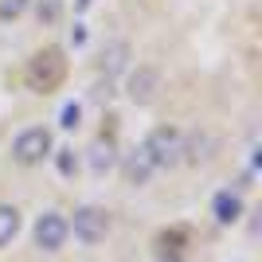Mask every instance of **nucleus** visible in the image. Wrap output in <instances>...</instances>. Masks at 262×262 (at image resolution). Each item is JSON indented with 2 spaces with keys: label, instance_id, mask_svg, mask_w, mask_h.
Returning <instances> with one entry per match:
<instances>
[{
  "label": "nucleus",
  "instance_id": "1",
  "mask_svg": "<svg viewBox=\"0 0 262 262\" xmlns=\"http://www.w3.org/2000/svg\"><path fill=\"white\" fill-rule=\"evenodd\" d=\"M141 149L149 153V161L157 168H172V164L184 161V133L176 129V125H161V129H153L145 137Z\"/></svg>",
  "mask_w": 262,
  "mask_h": 262
},
{
  "label": "nucleus",
  "instance_id": "2",
  "mask_svg": "<svg viewBox=\"0 0 262 262\" xmlns=\"http://www.w3.org/2000/svg\"><path fill=\"white\" fill-rule=\"evenodd\" d=\"M67 231H71L82 247H98V243L106 239V231H110V215L98 204H82V208L75 211V219H67Z\"/></svg>",
  "mask_w": 262,
  "mask_h": 262
},
{
  "label": "nucleus",
  "instance_id": "3",
  "mask_svg": "<svg viewBox=\"0 0 262 262\" xmlns=\"http://www.w3.org/2000/svg\"><path fill=\"white\" fill-rule=\"evenodd\" d=\"M43 157H51V133L43 125H32V129H20L16 141H12V161L16 164H43Z\"/></svg>",
  "mask_w": 262,
  "mask_h": 262
},
{
  "label": "nucleus",
  "instance_id": "4",
  "mask_svg": "<svg viewBox=\"0 0 262 262\" xmlns=\"http://www.w3.org/2000/svg\"><path fill=\"white\" fill-rule=\"evenodd\" d=\"M63 71H67L63 55L55 51V47H47V51H39L32 63H28V86L32 90H55L63 82Z\"/></svg>",
  "mask_w": 262,
  "mask_h": 262
},
{
  "label": "nucleus",
  "instance_id": "5",
  "mask_svg": "<svg viewBox=\"0 0 262 262\" xmlns=\"http://www.w3.org/2000/svg\"><path fill=\"white\" fill-rule=\"evenodd\" d=\"M32 239H35V247H39L43 254L63 251L67 239H71V231H67V215H63V211H43V215L35 219V227H32Z\"/></svg>",
  "mask_w": 262,
  "mask_h": 262
},
{
  "label": "nucleus",
  "instance_id": "6",
  "mask_svg": "<svg viewBox=\"0 0 262 262\" xmlns=\"http://www.w3.org/2000/svg\"><path fill=\"white\" fill-rule=\"evenodd\" d=\"M157 90H161V71H157V67H137V71H129L125 94H129L133 102H153Z\"/></svg>",
  "mask_w": 262,
  "mask_h": 262
},
{
  "label": "nucleus",
  "instance_id": "7",
  "mask_svg": "<svg viewBox=\"0 0 262 262\" xmlns=\"http://www.w3.org/2000/svg\"><path fill=\"white\" fill-rule=\"evenodd\" d=\"M211 215H215V223H223V227L239 223V219H243V196H239V192H231V188L215 192V200H211Z\"/></svg>",
  "mask_w": 262,
  "mask_h": 262
},
{
  "label": "nucleus",
  "instance_id": "8",
  "mask_svg": "<svg viewBox=\"0 0 262 262\" xmlns=\"http://www.w3.org/2000/svg\"><path fill=\"white\" fill-rule=\"evenodd\" d=\"M121 168H125V180H129L133 188L149 184V180H153V172H157V164L149 161V153H145V149H133V153L125 157V164H121Z\"/></svg>",
  "mask_w": 262,
  "mask_h": 262
},
{
  "label": "nucleus",
  "instance_id": "9",
  "mask_svg": "<svg viewBox=\"0 0 262 262\" xmlns=\"http://www.w3.org/2000/svg\"><path fill=\"white\" fill-rule=\"evenodd\" d=\"M125 59H129V43L125 39H114V43L106 47V55H102V71H106V82L114 75H121L125 71Z\"/></svg>",
  "mask_w": 262,
  "mask_h": 262
},
{
  "label": "nucleus",
  "instance_id": "10",
  "mask_svg": "<svg viewBox=\"0 0 262 262\" xmlns=\"http://www.w3.org/2000/svg\"><path fill=\"white\" fill-rule=\"evenodd\" d=\"M16 235H20V211L12 204H0V247H12Z\"/></svg>",
  "mask_w": 262,
  "mask_h": 262
},
{
  "label": "nucleus",
  "instance_id": "11",
  "mask_svg": "<svg viewBox=\"0 0 262 262\" xmlns=\"http://www.w3.org/2000/svg\"><path fill=\"white\" fill-rule=\"evenodd\" d=\"M110 168H114V145L110 141H94L90 145V172L102 176V172H110Z\"/></svg>",
  "mask_w": 262,
  "mask_h": 262
},
{
  "label": "nucleus",
  "instance_id": "12",
  "mask_svg": "<svg viewBox=\"0 0 262 262\" xmlns=\"http://www.w3.org/2000/svg\"><path fill=\"white\" fill-rule=\"evenodd\" d=\"M78 121H82V106H78V102H67V106L59 110V125H63V129H75Z\"/></svg>",
  "mask_w": 262,
  "mask_h": 262
},
{
  "label": "nucleus",
  "instance_id": "13",
  "mask_svg": "<svg viewBox=\"0 0 262 262\" xmlns=\"http://www.w3.org/2000/svg\"><path fill=\"white\" fill-rule=\"evenodd\" d=\"M55 164H59V172H63V176H75V168H78L75 149H55Z\"/></svg>",
  "mask_w": 262,
  "mask_h": 262
},
{
  "label": "nucleus",
  "instance_id": "14",
  "mask_svg": "<svg viewBox=\"0 0 262 262\" xmlns=\"http://www.w3.org/2000/svg\"><path fill=\"white\" fill-rule=\"evenodd\" d=\"M24 8H28V0H0V20H16V16H24Z\"/></svg>",
  "mask_w": 262,
  "mask_h": 262
},
{
  "label": "nucleus",
  "instance_id": "15",
  "mask_svg": "<svg viewBox=\"0 0 262 262\" xmlns=\"http://www.w3.org/2000/svg\"><path fill=\"white\" fill-rule=\"evenodd\" d=\"M59 12H63L59 0H39V20H43V24H55V20H59Z\"/></svg>",
  "mask_w": 262,
  "mask_h": 262
},
{
  "label": "nucleus",
  "instance_id": "16",
  "mask_svg": "<svg viewBox=\"0 0 262 262\" xmlns=\"http://www.w3.org/2000/svg\"><path fill=\"white\" fill-rule=\"evenodd\" d=\"M82 39H86V32H82V28H78V24H75V32H71V43L78 47V43H82Z\"/></svg>",
  "mask_w": 262,
  "mask_h": 262
},
{
  "label": "nucleus",
  "instance_id": "17",
  "mask_svg": "<svg viewBox=\"0 0 262 262\" xmlns=\"http://www.w3.org/2000/svg\"><path fill=\"white\" fill-rule=\"evenodd\" d=\"M90 4H94V0H75V8L82 12V8H90Z\"/></svg>",
  "mask_w": 262,
  "mask_h": 262
},
{
  "label": "nucleus",
  "instance_id": "18",
  "mask_svg": "<svg viewBox=\"0 0 262 262\" xmlns=\"http://www.w3.org/2000/svg\"><path fill=\"white\" fill-rule=\"evenodd\" d=\"M157 262H180V258H176V254H161Z\"/></svg>",
  "mask_w": 262,
  "mask_h": 262
}]
</instances>
